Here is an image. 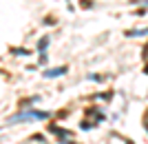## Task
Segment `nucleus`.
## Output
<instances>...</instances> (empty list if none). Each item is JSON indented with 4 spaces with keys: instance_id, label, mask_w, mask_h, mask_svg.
Instances as JSON below:
<instances>
[{
    "instance_id": "obj_1",
    "label": "nucleus",
    "mask_w": 148,
    "mask_h": 144,
    "mask_svg": "<svg viewBox=\"0 0 148 144\" xmlns=\"http://www.w3.org/2000/svg\"><path fill=\"white\" fill-rule=\"evenodd\" d=\"M47 118V113L44 111H27V113H22V115H16V118H11L9 122H22V120H44Z\"/></svg>"
},
{
    "instance_id": "obj_2",
    "label": "nucleus",
    "mask_w": 148,
    "mask_h": 144,
    "mask_svg": "<svg viewBox=\"0 0 148 144\" xmlns=\"http://www.w3.org/2000/svg\"><path fill=\"white\" fill-rule=\"evenodd\" d=\"M64 73H66V67H58V69L44 71V75H47V78H58V75H64Z\"/></svg>"
},
{
    "instance_id": "obj_3",
    "label": "nucleus",
    "mask_w": 148,
    "mask_h": 144,
    "mask_svg": "<svg viewBox=\"0 0 148 144\" xmlns=\"http://www.w3.org/2000/svg\"><path fill=\"white\" fill-rule=\"evenodd\" d=\"M148 29H139V31H128V36H146Z\"/></svg>"
}]
</instances>
